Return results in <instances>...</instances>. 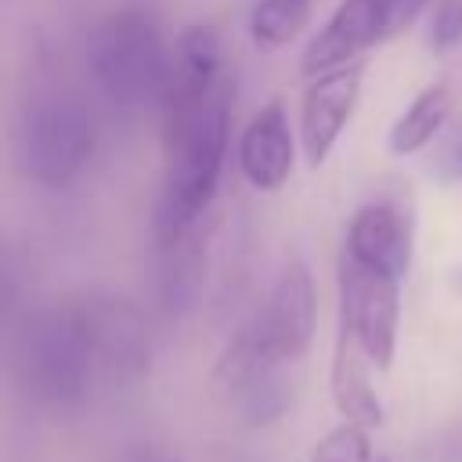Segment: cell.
I'll use <instances>...</instances> for the list:
<instances>
[{
    "mask_svg": "<svg viewBox=\"0 0 462 462\" xmlns=\"http://www.w3.org/2000/svg\"><path fill=\"white\" fill-rule=\"evenodd\" d=\"M11 372L40 408H79L101 386L83 300L29 310L11 339Z\"/></svg>",
    "mask_w": 462,
    "mask_h": 462,
    "instance_id": "cell-1",
    "label": "cell"
},
{
    "mask_svg": "<svg viewBox=\"0 0 462 462\" xmlns=\"http://www.w3.org/2000/svg\"><path fill=\"white\" fill-rule=\"evenodd\" d=\"M166 130V170L155 199V242H170L202 224L224 173L227 141H231V108L227 90H220L202 108L162 123Z\"/></svg>",
    "mask_w": 462,
    "mask_h": 462,
    "instance_id": "cell-2",
    "label": "cell"
},
{
    "mask_svg": "<svg viewBox=\"0 0 462 462\" xmlns=\"http://www.w3.org/2000/svg\"><path fill=\"white\" fill-rule=\"evenodd\" d=\"M170 47L155 18L141 7L112 11L87 36V72L97 94L116 108L159 105Z\"/></svg>",
    "mask_w": 462,
    "mask_h": 462,
    "instance_id": "cell-3",
    "label": "cell"
},
{
    "mask_svg": "<svg viewBox=\"0 0 462 462\" xmlns=\"http://www.w3.org/2000/svg\"><path fill=\"white\" fill-rule=\"evenodd\" d=\"M94 112L72 94H54L29 105L18 130V162L36 184L65 188L83 173L87 159L94 155Z\"/></svg>",
    "mask_w": 462,
    "mask_h": 462,
    "instance_id": "cell-4",
    "label": "cell"
},
{
    "mask_svg": "<svg viewBox=\"0 0 462 462\" xmlns=\"http://www.w3.org/2000/svg\"><path fill=\"white\" fill-rule=\"evenodd\" d=\"M217 393L224 397L227 411L238 415L245 426H271L289 408V379L285 365L271 357L242 325L238 336L227 343V350L217 361L213 372Z\"/></svg>",
    "mask_w": 462,
    "mask_h": 462,
    "instance_id": "cell-5",
    "label": "cell"
},
{
    "mask_svg": "<svg viewBox=\"0 0 462 462\" xmlns=\"http://www.w3.org/2000/svg\"><path fill=\"white\" fill-rule=\"evenodd\" d=\"M401 321V278L372 271L354 256H339V325L375 368H390Z\"/></svg>",
    "mask_w": 462,
    "mask_h": 462,
    "instance_id": "cell-6",
    "label": "cell"
},
{
    "mask_svg": "<svg viewBox=\"0 0 462 462\" xmlns=\"http://www.w3.org/2000/svg\"><path fill=\"white\" fill-rule=\"evenodd\" d=\"M314 321H318V296H314V278L310 267L292 256L271 292L263 296V303L256 307V314L245 321L249 336L282 365H296L314 339Z\"/></svg>",
    "mask_w": 462,
    "mask_h": 462,
    "instance_id": "cell-7",
    "label": "cell"
},
{
    "mask_svg": "<svg viewBox=\"0 0 462 462\" xmlns=\"http://www.w3.org/2000/svg\"><path fill=\"white\" fill-rule=\"evenodd\" d=\"M83 310L90 321L101 386H134L137 379H144L152 361V336L144 314L116 296H90L83 300Z\"/></svg>",
    "mask_w": 462,
    "mask_h": 462,
    "instance_id": "cell-8",
    "label": "cell"
},
{
    "mask_svg": "<svg viewBox=\"0 0 462 462\" xmlns=\"http://www.w3.org/2000/svg\"><path fill=\"white\" fill-rule=\"evenodd\" d=\"M220 72H224V47H220L217 29L206 22L188 25L170 47V65H166V79L159 94L162 123H173L202 108L206 101H213L224 90Z\"/></svg>",
    "mask_w": 462,
    "mask_h": 462,
    "instance_id": "cell-9",
    "label": "cell"
},
{
    "mask_svg": "<svg viewBox=\"0 0 462 462\" xmlns=\"http://www.w3.org/2000/svg\"><path fill=\"white\" fill-rule=\"evenodd\" d=\"M393 7L397 0H343L325 29L303 47L300 69L314 79L328 69L357 61V54L393 36Z\"/></svg>",
    "mask_w": 462,
    "mask_h": 462,
    "instance_id": "cell-10",
    "label": "cell"
},
{
    "mask_svg": "<svg viewBox=\"0 0 462 462\" xmlns=\"http://www.w3.org/2000/svg\"><path fill=\"white\" fill-rule=\"evenodd\" d=\"M361 94V61L328 69L314 76V83L303 94L300 108V144L310 166H321L328 152L336 148L339 134L346 130Z\"/></svg>",
    "mask_w": 462,
    "mask_h": 462,
    "instance_id": "cell-11",
    "label": "cell"
},
{
    "mask_svg": "<svg viewBox=\"0 0 462 462\" xmlns=\"http://www.w3.org/2000/svg\"><path fill=\"white\" fill-rule=\"evenodd\" d=\"M343 253L354 256L357 263L372 267V271H383V274L404 282V274L411 267V227H408V217L386 199L357 206L354 217H350V227H346Z\"/></svg>",
    "mask_w": 462,
    "mask_h": 462,
    "instance_id": "cell-12",
    "label": "cell"
},
{
    "mask_svg": "<svg viewBox=\"0 0 462 462\" xmlns=\"http://www.w3.org/2000/svg\"><path fill=\"white\" fill-rule=\"evenodd\" d=\"M292 126L278 101H267L238 137V170L256 191H278L292 173Z\"/></svg>",
    "mask_w": 462,
    "mask_h": 462,
    "instance_id": "cell-13",
    "label": "cell"
},
{
    "mask_svg": "<svg viewBox=\"0 0 462 462\" xmlns=\"http://www.w3.org/2000/svg\"><path fill=\"white\" fill-rule=\"evenodd\" d=\"M368 357L357 346V339L350 336L346 325H339L336 336V350H332V368H328V390H332V404L339 408V415L346 422L357 426H379L383 422V401L372 386L368 375Z\"/></svg>",
    "mask_w": 462,
    "mask_h": 462,
    "instance_id": "cell-14",
    "label": "cell"
},
{
    "mask_svg": "<svg viewBox=\"0 0 462 462\" xmlns=\"http://www.w3.org/2000/svg\"><path fill=\"white\" fill-rule=\"evenodd\" d=\"M159 245V300L170 314H184L195 307L206 278V242L202 231L191 227Z\"/></svg>",
    "mask_w": 462,
    "mask_h": 462,
    "instance_id": "cell-15",
    "label": "cell"
},
{
    "mask_svg": "<svg viewBox=\"0 0 462 462\" xmlns=\"http://www.w3.org/2000/svg\"><path fill=\"white\" fill-rule=\"evenodd\" d=\"M448 119H451V90L444 83H430L393 119V126L386 134V148L393 155H415V152L430 148L444 134Z\"/></svg>",
    "mask_w": 462,
    "mask_h": 462,
    "instance_id": "cell-16",
    "label": "cell"
},
{
    "mask_svg": "<svg viewBox=\"0 0 462 462\" xmlns=\"http://www.w3.org/2000/svg\"><path fill=\"white\" fill-rule=\"evenodd\" d=\"M310 0H256L249 11V36L263 51H278L307 25Z\"/></svg>",
    "mask_w": 462,
    "mask_h": 462,
    "instance_id": "cell-17",
    "label": "cell"
},
{
    "mask_svg": "<svg viewBox=\"0 0 462 462\" xmlns=\"http://www.w3.org/2000/svg\"><path fill=\"white\" fill-rule=\"evenodd\" d=\"M310 462H383V458L372 448L368 426H357V422L343 419L336 430H328L321 440H314Z\"/></svg>",
    "mask_w": 462,
    "mask_h": 462,
    "instance_id": "cell-18",
    "label": "cell"
},
{
    "mask_svg": "<svg viewBox=\"0 0 462 462\" xmlns=\"http://www.w3.org/2000/svg\"><path fill=\"white\" fill-rule=\"evenodd\" d=\"M430 173L440 184H458L462 180V119H455L451 126H444V134L433 141Z\"/></svg>",
    "mask_w": 462,
    "mask_h": 462,
    "instance_id": "cell-19",
    "label": "cell"
},
{
    "mask_svg": "<svg viewBox=\"0 0 462 462\" xmlns=\"http://www.w3.org/2000/svg\"><path fill=\"white\" fill-rule=\"evenodd\" d=\"M430 40L437 51H451L462 40V0H437L430 18Z\"/></svg>",
    "mask_w": 462,
    "mask_h": 462,
    "instance_id": "cell-20",
    "label": "cell"
},
{
    "mask_svg": "<svg viewBox=\"0 0 462 462\" xmlns=\"http://www.w3.org/2000/svg\"><path fill=\"white\" fill-rule=\"evenodd\" d=\"M426 4H430V0H397V7H393V32H397V29H404V25H408V22H411Z\"/></svg>",
    "mask_w": 462,
    "mask_h": 462,
    "instance_id": "cell-21",
    "label": "cell"
},
{
    "mask_svg": "<svg viewBox=\"0 0 462 462\" xmlns=\"http://www.w3.org/2000/svg\"><path fill=\"white\" fill-rule=\"evenodd\" d=\"M130 462H173L170 455H162V451H152V448H144V451H134V458Z\"/></svg>",
    "mask_w": 462,
    "mask_h": 462,
    "instance_id": "cell-22",
    "label": "cell"
}]
</instances>
